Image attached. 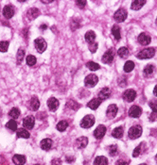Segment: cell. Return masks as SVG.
Returning a JSON list of instances; mask_svg holds the SVG:
<instances>
[{
	"label": "cell",
	"mask_w": 157,
	"mask_h": 165,
	"mask_svg": "<svg viewBox=\"0 0 157 165\" xmlns=\"http://www.w3.org/2000/svg\"><path fill=\"white\" fill-rule=\"evenodd\" d=\"M40 10H39L38 9H36V8H31V9H29V10H28V12H27V17H28V19L29 20H34L35 18H37L39 15H40Z\"/></svg>",
	"instance_id": "obj_17"
},
{
	"label": "cell",
	"mask_w": 157,
	"mask_h": 165,
	"mask_svg": "<svg viewBox=\"0 0 157 165\" xmlns=\"http://www.w3.org/2000/svg\"><path fill=\"white\" fill-rule=\"evenodd\" d=\"M139 165H147V164H145V163H142V164H139Z\"/></svg>",
	"instance_id": "obj_54"
},
{
	"label": "cell",
	"mask_w": 157,
	"mask_h": 165,
	"mask_svg": "<svg viewBox=\"0 0 157 165\" xmlns=\"http://www.w3.org/2000/svg\"><path fill=\"white\" fill-rule=\"evenodd\" d=\"M154 55H155V49L153 47H149L139 52L138 54L136 55V57L140 59H146V58H150L154 57Z\"/></svg>",
	"instance_id": "obj_2"
},
{
	"label": "cell",
	"mask_w": 157,
	"mask_h": 165,
	"mask_svg": "<svg viewBox=\"0 0 157 165\" xmlns=\"http://www.w3.org/2000/svg\"><path fill=\"white\" fill-rule=\"evenodd\" d=\"M34 44H35V47L39 53L45 52V50L48 47V44L45 41V39H43V38H37L34 41Z\"/></svg>",
	"instance_id": "obj_4"
},
{
	"label": "cell",
	"mask_w": 157,
	"mask_h": 165,
	"mask_svg": "<svg viewBox=\"0 0 157 165\" xmlns=\"http://www.w3.org/2000/svg\"><path fill=\"white\" fill-rule=\"evenodd\" d=\"M95 124V117L93 115H86L85 117H83V119L81 122V127L82 128H89L91 127H93Z\"/></svg>",
	"instance_id": "obj_3"
},
{
	"label": "cell",
	"mask_w": 157,
	"mask_h": 165,
	"mask_svg": "<svg viewBox=\"0 0 157 165\" xmlns=\"http://www.w3.org/2000/svg\"><path fill=\"white\" fill-rule=\"evenodd\" d=\"M149 105L150 109L152 110V112H155V113H157V101L152 100V101H150L149 103Z\"/></svg>",
	"instance_id": "obj_43"
},
{
	"label": "cell",
	"mask_w": 157,
	"mask_h": 165,
	"mask_svg": "<svg viewBox=\"0 0 157 165\" xmlns=\"http://www.w3.org/2000/svg\"><path fill=\"white\" fill-rule=\"evenodd\" d=\"M117 111H119V108H117V106L115 104H111L108 109H107V111H106V115L108 118L112 119V118H115Z\"/></svg>",
	"instance_id": "obj_13"
},
{
	"label": "cell",
	"mask_w": 157,
	"mask_h": 165,
	"mask_svg": "<svg viewBox=\"0 0 157 165\" xmlns=\"http://www.w3.org/2000/svg\"><path fill=\"white\" fill-rule=\"evenodd\" d=\"M137 40H138V42L141 45H147L152 42V38H150V36L149 34H147V33H145V32H143V33H141V34H139Z\"/></svg>",
	"instance_id": "obj_14"
},
{
	"label": "cell",
	"mask_w": 157,
	"mask_h": 165,
	"mask_svg": "<svg viewBox=\"0 0 157 165\" xmlns=\"http://www.w3.org/2000/svg\"><path fill=\"white\" fill-rule=\"evenodd\" d=\"M134 69V62H131V61L126 62L125 65H124V71H125L126 73H130V72H132Z\"/></svg>",
	"instance_id": "obj_30"
},
{
	"label": "cell",
	"mask_w": 157,
	"mask_h": 165,
	"mask_svg": "<svg viewBox=\"0 0 157 165\" xmlns=\"http://www.w3.org/2000/svg\"><path fill=\"white\" fill-rule=\"evenodd\" d=\"M66 107L70 110H77L78 108H80V105H78L76 101L74 100H68L66 103Z\"/></svg>",
	"instance_id": "obj_32"
},
{
	"label": "cell",
	"mask_w": 157,
	"mask_h": 165,
	"mask_svg": "<svg viewBox=\"0 0 157 165\" xmlns=\"http://www.w3.org/2000/svg\"><path fill=\"white\" fill-rule=\"evenodd\" d=\"M70 28L71 29L75 31L76 29H78V28H80V21H78V18H73L71 20V23H70Z\"/></svg>",
	"instance_id": "obj_33"
},
{
	"label": "cell",
	"mask_w": 157,
	"mask_h": 165,
	"mask_svg": "<svg viewBox=\"0 0 157 165\" xmlns=\"http://www.w3.org/2000/svg\"><path fill=\"white\" fill-rule=\"evenodd\" d=\"M145 4H146L145 0H134V1H133V3H132L131 8H132V10H138Z\"/></svg>",
	"instance_id": "obj_21"
},
{
	"label": "cell",
	"mask_w": 157,
	"mask_h": 165,
	"mask_svg": "<svg viewBox=\"0 0 157 165\" xmlns=\"http://www.w3.org/2000/svg\"><path fill=\"white\" fill-rule=\"evenodd\" d=\"M108 164V160L105 157L103 156H99L95 158L94 160V165H107Z\"/></svg>",
	"instance_id": "obj_25"
},
{
	"label": "cell",
	"mask_w": 157,
	"mask_h": 165,
	"mask_svg": "<svg viewBox=\"0 0 157 165\" xmlns=\"http://www.w3.org/2000/svg\"><path fill=\"white\" fill-rule=\"evenodd\" d=\"M108 152H109V154L110 156H115L117 154V146L116 145H110V146L108 147Z\"/></svg>",
	"instance_id": "obj_42"
},
{
	"label": "cell",
	"mask_w": 157,
	"mask_h": 165,
	"mask_svg": "<svg viewBox=\"0 0 157 165\" xmlns=\"http://www.w3.org/2000/svg\"><path fill=\"white\" fill-rule=\"evenodd\" d=\"M26 62H27L29 66H33V65L36 64L37 61H36V58L33 55H29L27 57V58H26Z\"/></svg>",
	"instance_id": "obj_39"
},
{
	"label": "cell",
	"mask_w": 157,
	"mask_h": 165,
	"mask_svg": "<svg viewBox=\"0 0 157 165\" xmlns=\"http://www.w3.org/2000/svg\"><path fill=\"white\" fill-rule=\"evenodd\" d=\"M153 94H154V95L155 96H157V85L154 87V90H153Z\"/></svg>",
	"instance_id": "obj_51"
},
{
	"label": "cell",
	"mask_w": 157,
	"mask_h": 165,
	"mask_svg": "<svg viewBox=\"0 0 157 165\" xmlns=\"http://www.w3.org/2000/svg\"><path fill=\"white\" fill-rule=\"evenodd\" d=\"M117 54H119V56L122 58H127L129 55V50L127 47H121L119 49V51H117Z\"/></svg>",
	"instance_id": "obj_36"
},
{
	"label": "cell",
	"mask_w": 157,
	"mask_h": 165,
	"mask_svg": "<svg viewBox=\"0 0 157 165\" xmlns=\"http://www.w3.org/2000/svg\"><path fill=\"white\" fill-rule=\"evenodd\" d=\"M88 139L86 137H80L75 141V147L77 149H83L87 146Z\"/></svg>",
	"instance_id": "obj_9"
},
{
	"label": "cell",
	"mask_w": 157,
	"mask_h": 165,
	"mask_svg": "<svg viewBox=\"0 0 157 165\" xmlns=\"http://www.w3.org/2000/svg\"><path fill=\"white\" fill-rule=\"evenodd\" d=\"M8 48H9V42H6V41L0 42V52L2 53L7 52Z\"/></svg>",
	"instance_id": "obj_41"
},
{
	"label": "cell",
	"mask_w": 157,
	"mask_h": 165,
	"mask_svg": "<svg viewBox=\"0 0 157 165\" xmlns=\"http://www.w3.org/2000/svg\"><path fill=\"white\" fill-rule=\"evenodd\" d=\"M127 16H128L127 10H124V9L117 10L114 14V18H115V20L116 22H124L126 20Z\"/></svg>",
	"instance_id": "obj_5"
},
{
	"label": "cell",
	"mask_w": 157,
	"mask_h": 165,
	"mask_svg": "<svg viewBox=\"0 0 157 165\" xmlns=\"http://www.w3.org/2000/svg\"><path fill=\"white\" fill-rule=\"evenodd\" d=\"M89 50L91 53H96L97 50V43H93L89 44Z\"/></svg>",
	"instance_id": "obj_44"
},
{
	"label": "cell",
	"mask_w": 157,
	"mask_h": 165,
	"mask_svg": "<svg viewBox=\"0 0 157 165\" xmlns=\"http://www.w3.org/2000/svg\"><path fill=\"white\" fill-rule=\"evenodd\" d=\"M43 3H45V4H48V3H51V2H53L52 0H50V1H42Z\"/></svg>",
	"instance_id": "obj_52"
},
{
	"label": "cell",
	"mask_w": 157,
	"mask_h": 165,
	"mask_svg": "<svg viewBox=\"0 0 157 165\" xmlns=\"http://www.w3.org/2000/svg\"><path fill=\"white\" fill-rule=\"evenodd\" d=\"M142 114V109L138 106H133L129 110V116L133 118H137Z\"/></svg>",
	"instance_id": "obj_11"
},
{
	"label": "cell",
	"mask_w": 157,
	"mask_h": 165,
	"mask_svg": "<svg viewBox=\"0 0 157 165\" xmlns=\"http://www.w3.org/2000/svg\"><path fill=\"white\" fill-rule=\"evenodd\" d=\"M99 82V78L96 75H88L85 79H84V84H85L86 87H94Z\"/></svg>",
	"instance_id": "obj_6"
},
{
	"label": "cell",
	"mask_w": 157,
	"mask_h": 165,
	"mask_svg": "<svg viewBox=\"0 0 157 165\" xmlns=\"http://www.w3.org/2000/svg\"><path fill=\"white\" fill-rule=\"evenodd\" d=\"M144 145H145V143L144 142H142L139 146H137L134 150V153H133V157L134 158H136V157H138L142 152H143V150H142V147L144 146Z\"/></svg>",
	"instance_id": "obj_40"
},
{
	"label": "cell",
	"mask_w": 157,
	"mask_h": 165,
	"mask_svg": "<svg viewBox=\"0 0 157 165\" xmlns=\"http://www.w3.org/2000/svg\"><path fill=\"white\" fill-rule=\"evenodd\" d=\"M65 160H66V162L68 163H72L75 161V158L74 157H66L65 158Z\"/></svg>",
	"instance_id": "obj_48"
},
{
	"label": "cell",
	"mask_w": 157,
	"mask_h": 165,
	"mask_svg": "<svg viewBox=\"0 0 157 165\" xmlns=\"http://www.w3.org/2000/svg\"><path fill=\"white\" fill-rule=\"evenodd\" d=\"M115 165H128V162L124 161V160H119L116 161Z\"/></svg>",
	"instance_id": "obj_49"
},
{
	"label": "cell",
	"mask_w": 157,
	"mask_h": 165,
	"mask_svg": "<svg viewBox=\"0 0 157 165\" xmlns=\"http://www.w3.org/2000/svg\"><path fill=\"white\" fill-rule=\"evenodd\" d=\"M123 133H124V130H123V128L122 127H119V128H115L113 132H112V135L114 138H116V139H120L122 136H123Z\"/></svg>",
	"instance_id": "obj_27"
},
{
	"label": "cell",
	"mask_w": 157,
	"mask_h": 165,
	"mask_svg": "<svg viewBox=\"0 0 157 165\" xmlns=\"http://www.w3.org/2000/svg\"><path fill=\"white\" fill-rule=\"evenodd\" d=\"M47 28H48V26H45V25H42V26H40V29H43V30H45Z\"/></svg>",
	"instance_id": "obj_50"
},
{
	"label": "cell",
	"mask_w": 157,
	"mask_h": 165,
	"mask_svg": "<svg viewBox=\"0 0 157 165\" xmlns=\"http://www.w3.org/2000/svg\"><path fill=\"white\" fill-rule=\"evenodd\" d=\"M9 115L11 117V118H14V119H16L19 117V115H20V110H19L17 108H14V109H11L9 112Z\"/></svg>",
	"instance_id": "obj_38"
},
{
	"label": "cell",
	"mask_w": 157,
	"mask_h": 165,
	"mask_svg": "<svg viewBox=\"0 0 157 165\" xmlns=\"http://www.w3.org/2000/svg\"><path fill=\"white\" fill-rule=\"evenodd\" d=\"M34 124H35V118L31 115L27 116L23 120V127L26 129H32L34 127Z\"/></svg>",
	"instance_id": "obj_7"
},
{
	"label": "cell",
	"mask_w": 157,
	"mask_h": 165,
	"mask_svg": "<svg viewBox=\"0 0 157 165\" xmlns=\"http://www.w3.org/2000/svg\"><path fill=\"white\" fill-rule=\"evenodd\" d=\"M101 100L100 98H94L92 99L91 101L88 102L87 106H88V108H90L91 110H97V108L100 107V105L101 104Z\"/></svg>",
	"instance_id": "obj_20"
},
{
	"label": "cell",
	"mask_w": 157,
	"mask_h": 165,
	"mask_svg": "<svg viewBox=\"0 0 157 165\" xmlns=\"http://www.w3.org/2000/svg\"><path fill=\"white\" fill-rule=\"evenodd\" d=\"M86 67H88V69L91 71H97L100 68V64H97L94 62H89L86 63Z\"/></svg>",
	"instance_id": "obj_34"
},
{
	"label": "cell",
	"mask_w": 157,
	"mask_h": 165,
	"mask_svg": "<svg viewBox=\"0 0 157 165\" xmlns=\"http://www.w3.org/2000/svg\"><path fill=\"white\" fill-rule=\"evenodd\" d=\"M59 105H60L59 100L55 97H50L48 100V107L50 111H56L59 108Z\"/></svg>",
	"instance_id": "obj_12"
},
{
	"label": "cell",
	"mask_w": 157,
	"mask_h": 165,
	"mask_svg": "<svg viewBox=\"0 0 157 165\" xmlns=\"http://www.w3.org/2000/svg\"><path fill=\"white\" fill-rule=\"evenodd\" d=\"M52 144H53V142H52L51 139H44V140L41 141V143H40V146L43 150L45 151H48L51 147H52Z\"/></svg>",
	"instance_id": "obj_18"
},
{
	"label": "cell",
	"mask_w": 157,
	"mask_h": 165,
	"mask_svg": "<svg viewBox=\"0 0 157 165\" xmlns=\"http://www.w3.org/2000/svg\"><path fill=\"white\" fill-rule=\"evenodd\" d=\"M142 131L143 130L140 125H134V127L131 128L128 131L129 138L132 139V140H135V139L139 138L142 135Z\"/></svg>",
	"instance_id": "obj_1"
},
{
	"label": "cell",
	"mask_w": 157,
	"mask_h": 165,
	"mask_svg": "<svg viewBox=\"0 0 157 165\" xmlns=\"http://www.w3.org/2000/svg\"><path fill=\"white\" fill-rule=\"evenodd\" d=\"M24 57H25V52L23 49H19L18 52H17V54H16V59H17V64H20L22 62H23V59H24Z\"/></svg>",
	"instance_id": "obj_37"
},
{
	"label": "cell",
	"mask_w": 157,
	"mask_h": 165,
	"mask_svg": "<svg viewBox=\"0 0 157 165\" xmlns=\"http://www.w3.org/2000/svg\"><path fill=\"white\" fill-rule=\"evenodd\" d=\"M34 165H41V164H34Z\"/></svg>",
	"instance_id": "obj_55"
},
{
	"label": "cell",
	"mask_w": 157,
	"mask_h": 165,
	"mask_svg": "<svg viewBox=\"0 0 157 165\" xmlns=\"http://www.w3.org/2000/svg\"><path fill=\"white\" fill-rule=\"evenodd\" d=\"M39 107H40V102H39L38 98L36 96H33L30 99V102H29V108L31 110H34L36 111Z\"/></svg>",
	"instance_id": "obj_22"
},
{
	"label": "cell",
	"mask_w": 157,
	"mask_h": 165,
	"mask_svg": "<svg viewBox=\"0 0 157 165\" xmlns=\"http://www.w3.org/2000/svg\"><path fill=\"white\" fill-rule=\"evenodd\" d=\"M51 165H62V160L61 158H53L51 161Z\"/></svg>",
	"instance_id": "obj_46"
},
{
	"label": "cell",
	"mask_w": 157,
	"mask_h": 165,
	"mask_svg": "<svg viewBox=\"0 0 157 165\" xmlns=\"http://www.w3.org/2000/svg\"><path fill=\"white\" fill-rule=\"evenodd\" d=\"M105 133H106V128L104 125H99L94 131V136L97 140H100V139L104 137Z\"/></svg>",
	"instance_id": "obj_16"
},
{
	"label": "cell",
	"mask_w": 157,
	"mask_h": 165,
	"mask_svg": "<svg viewBox=\"0 0 157 165\" xmlns=\"http://www.w3.org/2000/svg\"><path fill=\"white\" fill-rule=\"evenodd\" d=\"M112 33H113V35L115 36V40H117V41H119V40H120L121 34H120V28H119V26L115 25V26H113V28H112Z\"/></svg>",
	"instance_id": "obj_28"
},
{
	"label": "cell",
	"mask_w": 157,
	"mask_h": 165,
	"mask_svg": "<svg viewBox=\"0 0 157 165\" xmlns=\"http://www.w3.org/2000/svg\"><path fill=\"white\" fill-rule=\"evenodd\" d=\"M110 95H111V90L105 87V88L101 89V91L99 92V97L97 98H100L101 101H103V100H105V99L109 98Z\"/></svg>",
	"instance_id": "obj_19"
},
{
	"label": "cell",
	"mask_w": 157,
	"mask_h": 165,
	"mask_svg": "<svg viewBox=\"0 0 157 165\" xmlns=\"http://www.w3.org/2000/svg\"><path fill=\"white\" fill-rule=\"evenodd\" d=\"M114 57H115L114 49H109V50H107L105 53H104V55L102 57V62L106 63V64L112 63L113 59H114Z\"/></svg>",
	"instance_id": "obj_8"
},
{
	"label": "cell",
	"mask_w": 157,
	"mask_h": 165,
	"mask_svg": "<svg viewBox=\"0 0 157 165\" xmlns=\"http://www.w3.org/2000/svg\"><path fill=\"white\" fill-rule=\"evenodd\" d=\"M16 136L17 138H25V139H28L29 138L30 134L29 132L26 129V128H20L17 130V133H16Z\"/></svg>",
	"instance_id": "obj_26"
},
{
	"label": "cell",
	"mask_w": 157,
	"mask_h": 165,
	"mask_svg": "<svg viewBox=\"0 0 157 165\" xmlns=\"http://www.w3.org/2000/svg\"><path fill=\"white\" fill-rule=\"evenodd\" d=\"M154 66L153 65H152V64H149V65H147L145 68H144V70H143V73H144V75H145L146 76H150L152 74H153V72H154Z\"/></svg>",
	"instance_id": "obj_29"
},
{
	"label": "cell",
	"mask_w": 157,
	"mask_h": 165,
	"mask_svg": "<svg viewBox=\"0 0 157 165\" xmlns=\"http://www.w3.org/2000/svg\"><path fill=\"white\" fill-rule=\"evenodd\" d=\"M155 160H156V162H157V155L155 156Z\"/></svg>",
	"instance_id": "obj_53"
},
{
	"label": "cell",
	"mask_w": 157,
	"mask_h": 165,
	"mask_svg": "<svg viewBox=\"0 0 157 165\" xmlns=\"http://www.w3.org/2000/svg\"><path fill=\"white\" fill-rule=\"evenodd\" d=\"M6 128L11 131H16L17 130V123L14 120H10L7 124H6Z\"/></svg>",
	"instance_id": "obj_31"
},
{
	"label": "cell",
	"mask_w": 157,
	"mask_h": 165,
	"mask_svg": "<svg viewBox=\"0 0 157 165\" xmlns=\"http://www.w3.org/2000/svg\"><path fill=\"white\" fill-rule=\"evenodd\" d=\"M3 15L6 19H11L14 15V9L11 5H7L3 9Z\"/></svg>",
	"instance_id": "obj_15"
},
{
	"label": "cell",
	"mask_w": 157,
	"mask_h": 165,
	"mask_svg": "<svg viewBox=\"0 0 157 165\" xmlns=\"http://www.w3.org/2000/svg\"><path fill=\"white\" fill-rule=\"evenodd\" d=\"M12 161L16 165H24L26 163V157L23 155H14L12 158Z\"/></svg>",
	"instance_id": "obj_23"
},
{
	"label": "cell",
	"mask_w": 157,
	"mask_h": 165,
	"mask_svg": "<svg viewBox=\"0 0 157 165\" xmlns=\"http://www.w3.org/2000/svg\"><path fill=\"white\" fill-rule=\"evenodd\" d=\"M136 97V92L134 90H126L123 94V99L127 102H133Z\"/></svg>",
	"instance_id": "obj_10"
},
{
	"label": "cell",
	"mask_w": 157,
	"mask_h": 165,
	"mask_svg": "<svg viewBox=\"0 0 157 165\" xmlns=\"http://www.w3.org/2000/svg\"><path fill=\"white\" fill-rule=\"evenodd\" d=\"M76 5L80 9H84V7L86 6V1L85 0H78V1H76Z\"/></svg>",
	"instance_id": "obj_45"
},
{
	"label": "cell",
	"mask_w": 157,
	"mask_h": 165,
	"mask_svg": "<svg viewBox=\"0 0 157 165\" xmlns=\"http://www.w3.org/2000/svg\"><path fill=\"white\" fill-rule=\"evenodd\" d=\"M68 128V123L66 121H61V122H59L58 124H57V129L59 131H64L65 129H66Z\"/></svg>",
	"instance_id": "obj_35"
},
{
	"label": "cell",
	"mask_w": 157,
	"mask_h": 165,
	"mask_svg": "<svg viewBox=\"0 0 157 165\" xmlns=\"http://www.w3.org/2000/svg\"><path fill=\"white\" fill-rule=\"evenodd\" d=\"M157 119V113H155V112H152V114L149 115V121H155Z\"/></svg>",
	"instance_id": "obj_47"
},
{
	"label": "cell",
	"mask_w": 157,
	"mask_h": 165,
	"mask_svg": "<svg viewBox=\"0 0 157 165\" xmlns=\"http://www.w3.org/2000/svg\"><path fill=\"white\" fill-rule=\"evenodd\" d=\"M84 38H85V41L89 44H93L96 40V33L92 30L87 31L84 35Z\"/></svg>",
	"instance_id": "obj_24"
}]
</instances>
